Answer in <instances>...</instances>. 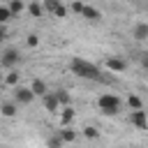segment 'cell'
I'll return each mask as SVG.
<instances>
[{
	"label": "cell",
	"instance_id": "9c48e42d",
	"mask_svg": "<svg viewBox=\"0 0 148 148\" xmlns=\"http://www.w3.org/2000/svg\"><path fill=\"white\" fill-rule=\"evenodd\" d=\"M134 39H139V42L148 39V23H139L134 28Z\"/></svg>",
	"mask_w": 148,
	"mask_h": 148
},
{
	"label": "cell",
	"instance_id": "ba28073f",
	"mask_svg": "<svg viewBox=\"0 0 148 148\" xmlns=\"http://www.w3.org/2000/svg\"><path fill=\"white\" fill-rule=\"evenodd\" d=\"M72 120H74V109H72L69 104H65V109H60V123L67 127Z\"/></svg>",
	"mask_w": 148,
	"mask_h": 148
},
{
	"label": "cell",
	"instance_id": "5b68a950",
	"mask_svg": "<svg viewBox=\"0 0 148 148\" xmlns=\"http://www.w3.org/2000/svg\"><path fill=\"white\" fill-rule=\"evenodd\" d=\"M130 123H132V125H136V127H141V130H146V127H148V116H146V111L134 109V111H132V116H130Z\"/></svg>",
	"mask_w": 148,
	"mask_h": 148
},
{
	"label": "cell",
	"instance_id": "ac0fdd59",
	"mask_svg": "<svg viewBox=\"0 0 148 148\" xmlns=\"http://www.w3.org/2000/svg\"><path fill=\"white\" fill-rule=\"evenodd\" d=\"M9 7H12L14 14H21V12H23V2H21V0H9Z\"/></svg>",
	"mask_w": 148,
	"mask_h": 148
},
{
	"label": "cell",
	"instance_id": "277c9868",
	"mask_svg": "<svg viewBox=\"0 0 148 148\" xmlns=\"http://www.w3.org/2000/svg\"><path fill=\"white\" fill-rule=\"evenodd\" d=\"M44 106H46V111L58 113V111H60V99H58V92H46V95H44Z\"/></svg>",
	"mask_w": 148,
	"mask_h": 148
},
{
	"label": "cell",
	"instance_id": "2e32d148",
	"mask_svg": "<svg viewBox=\"0 0 148 148\" xmlns=\"http://www.w3.org/2000/svg\"><path fill=\"white\" fill-rule=\"evenodd\" d=\"M60 136H62V141H65V143H69V141H74V139H76V132H74V130H62V132H60Z\"/></svg>",
	"mask_w": 148,
	"mask_h": 148
},
{
	"label": "cell",
	"instance_id": "d6986e66",
	"mask_svg": "<svg viewBox=\"0 0 148 148\" xmlns=\"http://www.w3.org/2000/svg\"><path fill=\"white\" fill-rule=\"evenodd\" d=\"M56 92H58L60 104H69V92H67V90H56Z\"/></svg>",
	"mask_w": 148,
	"mask_h": 148
},
{
	"label": "cell",
	"instance_id": "ffe728a7",
	"mask_svg": "<svg viewBox=\"0 0 148 148\" xmlns=\"http://www.w3.org/2000/svg\"><path fill=\"white\" fill-rule=\"evenodd\" d=\"M127 104H130L132 109H141V99H139L136 95H130V99H127Z\"/></svg>",
	"mask_w": 148,
	"mask_h": 148
},
{
	"label": "cell",
	"instance_id": "6da1fadb",
	"mask_svg": "<svg viewBox=\"0 0 148 148\" xmlns=\"http://www.w3.org/2000/svg\"><path fill=\"white\" fill-rule=\"evenodd\" d=\"M69 67H72V72H74L76 76H81V79H102L99 67L92 65V62H88V60H83V58H74V60L69 62Z\"/></svg>",
	"mask_w": 148,
	"mask_h": 148
},
{
	"label": "cell",
	"instance_id": "8992f818",
	"mask_svg": "<svg viewBox=\"0 0 148 148\" xmlns=\"http://www.w3.org/2000/svg\"><path fill=\"white\" fill-rule=\"evenodd\" d=\"M16 62H18V51L7 49V51L2 53V67H14Z\"/></svg>",
	"mask_w": 148,
	"mask_h": 148
},
{
	"label": "cell",
	"instance_id": "7402d4cb",
	"mask_svg": "<svg viewBox=\"0 0 148 148\" xmlns=\"http://www.w3.org/2000/svg\"><path fill=\"white\" fill-rule=\"evenodd\" d=\"M25 42H28V46H37V44H39V37L32 32V35H28V39H25Z\"/></svg>",
	"mask_w": 148,
	"mask_h": 148
},
{
	"label": "cell",
	"instance_id": "7c38bea8",
	"mask_svg": "<svg viewBox=\"0 0 148 148\" xmlns=\"http://www.w3.org/2000/svg\"><path fill=\"white\" fill-rule=\"evenodd\" d=\"M28 12H30L35 18H39V16L44 14V7H42L39 2H30V5H28Z\"/></svg>",
	"mask_w": 148,
	"mask_h": 148
},
{
	"label": "cell",
	"instance_id": "e0dca14e",
	"mask_svg": "<svg viewBox=\"0 0 148 148\" xmlns=\"http://www.w3.org/2000/svg\"><path fill=\"white\" fill-rule=\"evenodd\" d=\"M58 5H60V0H44V9H46V12H51V14L58 9Z\"/></svg>",
	"mask_w": 148,
	"mask_h": 148
},
{
	"label": "cell",
	"instance_id": "7a4b0ae2",
	"mask_svg": "<svg viewBox=\"0 0 148 148\" xmlns=\"http://www.w3.org/2000/svg\"><path fill=\"white\" fill-rule=\"evenodd\" d=\"M97 106L102 109L104 116H116V113L120 111V99H118L116 95H99Z\"/></svg>",
	"mask_w": 148,
	"mask_h": 148
},
{
	"label": "cell",
	"instance_id": "30bf717a",
	"mask_svg": "<svg viewBox=\"0 0 148 148\" xmlns=\"http://www.w3.org/2000/svg\"><path fill=\"white\" fill-rule=\"evenodd\" d=\"M83 18H88V21H99L102 18V14L95 9V7H83V14H81Z\"/></svg>",
	"mask_w": 148,
	"mask_h": 148
},
{
	"label": "cell",
	"instance_id": "9a60e30c",
	"mask_svg": "<svg viewBox=\"0 0 148 148\" xmlns=\"http://www.w3.org/2000/svg\"><path fill=\"white\" fill-rule=\"evenodd\" d=\"M5 83H7V86H16V83H18V72L12 69V72L5 76Z\"/></svg>",
	"mask_w": 148,
	"mask_h": 148
},
{
	"label": "cell",
	"instance_id": "5bb4252c",
	"mask_svg": "<svg viewBox=\"0 0 148 148\" xmlns=\"http://www.w3.org/2000/svg\"><path fill=\"white\" fill-rule=\"evenodd\" d=\"M2 116H7V118H12V116H16V104H12V102H7V104H2Z\"/></svg>",
	"mask_w": 148,
	"mask_h": 148
},
{
	"label": "cell",
	"instance_id": "603a6c76",
	"mask_svg": "<svg viewBox=\"0 0 148 148\" xmlns=\"http://www.w3.org/2000/svg\"><path fill=\"white\" fill-rule=\"evenodd\" d=\"M83 134H86L88 139H95V136H97V130H95V127H86V130H83Z\"/></svg>",
	"mask_w": 148,
	"mask_h": 148
},
{
	"label": "cell",
	"instance_id": "cb8c5ba5",
	"mask_svg": "<svg viewBox=\"0 0 148 148\" xmlns=\"http://www.w3.org/2000/svg\"><path fill=\"white\" fill-rule=\"evenodd\" d=\"M53 14H56V16H58V18H65V14H67V9H65V7H62V5H58V9H56V12H53Z\"/></svg>",
	"mask_w": 148,
	"mask_h": 148
},
{
	"label": "cell",
	"instance_id": "3957f363",
	"mask_svg": "<svg viewBox=\"0 0 148 148\" xmlns=\"http://www.w3.org/2000/svg\"><path fill=\"white\" fill-rule=\"evenodd\" d=\"M14 97H16V102L18 104H30L32 99H35V90L32 88H16V92H14Z\"/></svg>",
	"mask_w": 148,
	"mask_h": 148
},
{
	"label": "cell",
	"instance_id": "d4e9b609",
	"mask_svg": "<svg viewBox=\"0 0 148 148\" xmlns=\"http://www.w3.org/2000/svg\"><path fill=\"white\" fill-rule=\"evenodd\" d=\"M141 62H143V67H148V53H146V56L141 58Z\"/></svg>",
	"mask_w": 148,
	"mask_h": 148
},
{
	"label": "cell",
	"instance_id": "8fae6325",
	"mask_svg": "<svg viewBox=\"0 0 148 148\" xmlns=\"http://www.w3.org/2000/svg\"><path fill=\"white\" fill-rule=\"evenodd\" d=\"M30 88H32V90H35V95H42V97H44V95H46V83H44V81H42V79H35V81H32V86H30Z\"/></svg>",
	"mask_w": 148,
	"mask_h": 148
},
{
	"label": "cell",
	"instance_id": "4fadbf2b",
	"mask_svg": "<svg viewBox=\"0 0 148 148\" xmlns=\"http://www.w3.org/2000/svg\"><path fill=\"white\" fill-rule=\"evenodd\" d=\"M12 16H14L12 7H0V23H7V21H9Z\"/></svg>",
	"mask_w": 148,
	"mask_h": 148
},
{
	"label": "cell",
	"instance_id": "44dd1931",
	"mask_svg": "<svg viewBox=\"0 0 148 148\" xmlns=\"http://www.w3.org/2000/svg\"><path fill=\"white\" fill-rule=\"evenodd\" d=\"M83 7H86V5H83V2H79V0H74V2H72V12H74V14H83Z\"/></svg>",
	"mask_w": 148,
	"mask_h": 148
},
{
	"label": "cell",
	"instance_id": "52a82bcc",
	"mask_svg": "<svg viewBox=\"0 0 148 148\" xmlns=\"http://www.w3.org/2000/svg\"><path fill=\"white\" fill-rule=\"evenodd\" d=\"M106 67L111 72H123V69H127V62L120 58H106Z\"/></svg>",
	"mask_w": 148,
	"mask_h": 148
}]
</instances>
